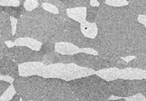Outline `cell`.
<instances>
[{"label": "cell", "instance_id": "4fadbf2b", "mask_svg": "<svg viewBox=\"0 0 146 101\" xmlns=\"http://www.w3.org/2000/svg\"><path fill=\"white\" fill-rule=\"evenodd\" d=\"M0 75L17 79L20 77L18 64L10 58L0 59Z\"/></svg>", "mask_w": 146, "mask_h": 101}, {"label": "cell", "instance_id": "f35d334b", "mask_svg": "<svg viewBox=\"0 0 146 101\" xmlns=\"http://www.w3.org/2000/svg\"><path fill=\"white\" fill-rule=\"evenodd\" d=\"M106 101H127L125 98H119L117 100H107Z\"/></svg>", "mask_w": 146, "mask_h": 101}, {"label": "cell", "instance_id": "83f0119b", "mask_svg": "<svg viewBox=\"0 0 146 101\" xmlns=\"http://www.w3.org/2000/svg\"><path fill=\"white\" fill-rule=\"evenodd\" d=\"M38 2V1H36V0H27L24 2V7L27 11H33L34 9H37L40 6Z\"/></svg>", "mask_w": 146, "mask_h": 101}, {"label": "cell", "instance_id": "7a4b0ae2", "mask_svg": "<svg viewBox=\"0 0 146 101\" xmlns=\"http://www.w3.org/2000/svg\"><path fill=\"white\" fill-rule=\"evenodd\" d=\"M62 23L60 14L50 13L42 6H39L33 11H27L17 20V30L12 42L15 43L20 38H31L42 44L52 43L59 33Z\"/></svg>", "mask_w": 146, "mask_h": 101}, {"label": "cell", "instance_id": "8d00e7d4", "mask_svg": "<svg viewBox=\"0 0 146 101\" xmlns=\"http://www.w3.org/2000/svg\"><path fill=\"white\" fill-rule=\"evenodd\" d=\"M6 44H7V46L9 47V48H12V47H13L15 46V44L13 42H12V41H7V42L6 43Z\"/></svg>", "mask_w": 146, "mask_h": 101}, {"label": "cell", "instance_id": "5bb4252c", "mask_svg": "<svg viewBox=\"0 0 146 101\" xmlns=\"http://www.w3.org/2000/svg\"><path fill=\"white\" fill-rule=\"evenodd\" d=\"M43 64L45 65H52L56 64H75L73 56L71 55H62L56 51L45 55L43 59Z\"/></svg>", "mask_w": 146, "mask_h": 101}, {"label": "cell", "instance_id": "30bf717a", "mask_svg": "<svg viewBox=\"0 0 146 101\" xmlns=\"http://www.w3.org/2000/svg\"><path fill=\"white\" fill-rule=\"evenodd\" d=\"M98 76L105 80L112 81L118 79H146V71L132 68L120 69L118 68H110L98 71L96 72Z\"/></svg>", "mask_w": 146, "mask_h": 101}, {"label": "cell", "instance_id": "d590c367", "mask_svg": "<svg viewBox=\"0 0 146 101\" xmlns=\"http://www.w3.org/2000/svg\"><path fill=\"white\" fill-rule=\"evenodd\" d=\"M12 100H13V101H20V100H21V98H20V96L18 95V94L16 93L15 95L13 96Z\"/></svg>", "mask_w": 146, "mask_h": 101}, {"label": "cell", "instance_id": "277c9868", "mask_svg": "<svg viewBox=\"0 0 146 101\" xmlns=\"http://www.w3.org/2000/svg\"><path fill=\"white\" fill-rule=\"evenodd\" d=\"M68 84L79 101H106L112 96L109 82L96 74L68 81Z\"/></svg>", "mask_w": 146, "mask_h": 101}, {"label": "cell", "instance_id": "5b68a950", "mask_svg": "<svg viewBox=\"0 0 146 101\" xmlns=\"http://www.w3.org/2000/svg\"><path fill=\"white\" fill-rule=\"evenodd\" d=\"M32 101H79L68 84V81L44 78Z\"/></svg>", "mask_w": 146, "mask_h": 101}, {"label": "cell", "instance_id": "ba28073f", "mask_svg": "<svg viewBox=\"0 0 146 101\" xmlns=\"http://www.w3.org/2000/svg\"><path fill=\"white\" fill-rule=\"evenodd\" d=\"M109 85L112 95L126 98L140 93L143 87L146 85V79H118L109 81Z\"/></svg>", "mask_w": 146, "mask_h": 101}, {"label": "cell", "instance_id": "ffe728a7", "mask_svg": "<svg viewBox=\"0 0 146 101\" xmlns=\"http://www.w3.org/2000/svg\"><path fill=\"white\" fill-rule=\"evenodd\" d=\"M127 68L137 69L146 71V51L130 61L127 63Z\"/></svg>", "mask_w": 146, "mask_h": 101}, {"label": "cell", "instance_id": "f1b7e54d", "mask_svg": "<svg viewBox=\"0 0 146 101\" xmlns=\"http://www.w3.org/2000/svg\"><path fill=\"white\" fill-rule=\"evenodd\" d=\"M1 7H19L20 5V1L18 0H1Z\"/></svg>", "mask_w": 146, "mask_h": 101}, {"label": "cell", "instance_id": "484cf974", "mask_svg": "<svg viewBox=\"0 0 146 101\" xmlns=\"http://www.w3.org/2000/svg\"><path fill=\"white\" fill-rule=\"evenodd\" d=\"M105 4L109 6L115 7H121L128 5V1L127 0H107Z\"/></svg>", "mask_w": 146, "mask_h": 101}, {"label": "cell", "instance_id": "d4e9b609", "mask_svg": "<svg viewBox=\"0 0 146 101\" xmlns=\"http://www.w3.org/2000/svg\"><path fill=\"white\" fill-rule=\"evenodd\" d=\"M56 44H52V43H45L42 44V46L40 48V51L45 56L48 53H52V52L56 51L55 49Z\"/></svg>", "mask_w": 146, "mask_h": 101}, {"label": "cell", "instance_id": "e0dca14e", "mask_svg": "<svg viewBox=\"0 0 146 101\" xmlns=\"http://www.w3.org/2000/svg\"><path fill=\"white\" fill-rule=\"evenodd\" d=\"M67 15L69 17L81 24L86 21L87 8L79 7L74 8V9H68L67 10Z\"/></svg>", "mask_w": 146, "mask_h": 101}, {"label": "cell", "instance_id": "3957f363", "mask_svg": "<svg viewBox=\"0 0 146 101\" xmlns=\"http://www.w3.org/2000/svg\"><path fill=\"white\" fill-rule=\"evenodd\" d=\"M96 71L84 68L75 64H56L45 65L42 62H29L19 66L20 77L37 76L44 78H56L71 81L94 75Z\"/></svg>", "mask_w": 146, "mask_h": 101}, {"label": "cell", "instance_id": "603a6c76", "mask_svg": "<svg viewBox=\"0 0 146 101\" xmlns=\"http://www.w3.org/2000/svg\"><path fill=\"white\" fill-rule=\"evenodd\" d=\"M98 12H99V7H88L86 21L90 23H96Z\"/></svg>", "mask_w": 146, "mask_h": 101}, {"label": "cell", "instance_id": "9a60e30c", "mask_svg": "<svg viewBox=\"0 0 146 101\" xmlns=\"http://www.w3.org/2000/svg\"><path fill=\"white\" fill-rule=\"evenodd\" d=\"M55 49L57 53L62 55H75L81 53V49L72 44L68 43H57L56 44Z\"/></svg>", "mask_w": 146, "mask_h": 101}, {"label": "cell", "instance_id": "9c48e42d", "mask_svg": "<svg viewBox=\"0 0 146 101\" xmlns=\"http://www.w3.org/2000/svg\"><path fill=\"white\" fill-rule=\"evenodd\" d=\"M44 77L37 75L28 77H19L13 82L16 92L23 101H32L36 95Z\"/></svg>", "mask_w": 146, "mask_h": 101}, {"label": "cell", "instance_id": "1f68e13d", "mask_svg": "<svg viewBox=\"0 0 146 101\" xmlns=\"http://www.w3.org/2000/svg\"><path fill=\"white\" fill-rule=\"evenodd\" d=\"M125 99H126L127 101H146V98L141 93L133 95V96L128 97Z\"/></svg>", "mask_w": 146, "mask_h": 101}, {"label": "cell", "instance_id": "8fae6325", "mask_svg": "<svg viewBox=\"0 0 146 101\" xmlns=\"http://www.w3.org/2000/svg\"><path fill=\"white\" fill-rule=\"evenodd\" d=\"M11 59L17 64L29 62H42L44 55L40 51H36L26 46H15L9 48Z\"/></svg>", "mask_w": 146, "mask_h": 101}, {"label": "cell", "instance_id": "ab89813d", "mask_svg": "<svg viewBox=\"0 0 146 101\" xmlns=\"http://www.w3.org/2000/svg\"><path fill=\"white\" fill-rule=\"evenodd\" d=\"M9 101H13V100H9Z\"/></svg>", "mask_w": 146, "mask_h": 101}, {"label": "cell", "instance_id": "4316f807", "mask_svg": "<svg viewBox=\"0 0 146 101\" xmlns=\"http://www.w3.org/2000/svg\"><path fill=\"white\" fill-rule=\"evenodd\" d=\"M2 58H10L11 59L9 48L7 46L6 43L0 44V59H2Z\"/></svg>", "mask_w": 146, "mask_h": 101}, {"label": "cell", "instance_id": "f546056e", "mask_svg": "<svg viewBox=\"0 0 146 101\" xmlns=\"http://www.w3.org/2000/svg\"><path fill=\"white\" fill-rule=\"evenodd\" d=\"M42 7L45 9L46 11L50 13H52V14L58 15L59 14V12L57 8L55 6H54L53 5L49 3H44L42 5Z\"/></svg>", "mask_w": 146, "mask_h": 101}, {"label": "cell", "instance_id": "836d02e7", "mask_svg": "<svg viewBox=\"0 0 146 101\" xmlns=\"http://www.w3.org/2000/svg\"><path fill=\"white\" fill-rule=\"evenodd\" d=\"M138 22L146 27V16L139 15L138 16Z\"/></svg>", "mask_w": 146, "mask_h": 101}, {"label": "cell", "instance_id": "44dd1931", "mask_svg": "<svg viewBox=\"0 0 146 101\" xmlns=\"http://www.w3.org/2000/svg\"><path fill=\"white\" fill-rule=\"evenodd\" d=\"M128 6L138 15L146 16V0H129Z\"/></svg>", "mask_w": 146, "mask_h": 101}, {"label": "cell", "instance_id": "4dcf8cb0", "mask_svg": "<svg viewBox=\"0 0 146 101\" xmlns=\"http://www.w3.org/2000/svg\"><path fill=\"white\" fill-rule=\"evenodd\" d=\"M11 83L6 82V81H0V95L1 96L6 92L7 90H8V88L11 86Z\"/></svg>", "mask_w": 146, "mask_h": 101}, {"label": "cell", "instance_id": "8992f818", "mask_svg": "<svg viewBox=\"0 0 146 101\" xmlns=\"http://www.w3.org/2000/svg\"><path fill=\"white\" fill-rule=\"evenodd\" d=\"M62 17V23L57 36L53 40V44L68 43L75 45L80 49L92 48L94 45V39L86 38L81 31L80 22L67 16V13H59Z\"/></svg>", "mask_w": 146, "mask_h": 101}, {"label": "cell", "instance_id": "52a82bcc", "mask_svg": "<svg viewBox=\"0 0 146 101\" xmlns=\"http://www.w3.org/2000/svg\"><path fill=\"white\" fill-rule=\"evenodd\" d=\"M75 64L84 68L90 69L96 72L110 68H118L124 69L127 68V62L122 58L116 61L103 59L98 55H91L86 53H78L73 55Z\"/></svg>", "mask_w": 146, "mask_h": 101}, {"label": "cell", "instance_id": "ac0fdd59", "mask_svg": "<svg viewBox=\"0 0 146 101\" xmlns=\"http://www.w3.org/2000/svg\"><path fill=\"white\" fill-rule=\"evenodd\" d=\"M15 46H26L30 48L31 49L34 50L36 51H40V48L42 46V44L35 39L31 38H20L15 40Z\"/></svg>", "mask_w": 146, "mask_h": 101}, {"label": "cell", "instance_id": "d6986e66", "mask_svg": "<svg viewBox=\"0 0 146 101\" xmlns=\"http://www.w3.org/2000/svg\"><path fill=\"white\" fill-rule=\"evenodd\" d=\"M81 25V31L86 38L94 39L98 35V27L96 23H90L85 21Z\"/></svg>", "mask_w": 146, "mask_h": 101}, {"label": "cell", "instance_id": "e575fe53", "mask_svg": "<svg viewBox=\"0 0 146 101\" xmlns=\"http://www.w3.org/2000/svg\"><path fill=\"white\" fill-rule=\"evenodd\" d=\"M90 5L91 7H99L100 3L98 1H96V0H90Z\"/></svg>", "mask_w": 146, "mask_h": 101}, {"label": "cell", "instance_id": "6da1fadb", "mask_svg": "<svg viewBox=\"0 0 146 101\" xmlns=\"http://www.w3.org/2000/svg\"><path fill=\"white\" fill-rule=\"evenodd\" d=\"M138 16L128 5L115 7L101 4L93 49L103 59L111 61L136 57L145 52L146 27L138 22Z\"/></svg>", "mask_w": 146, "mask_h": 101}, {"label": "cell", "instance_id": "cb8c5ba5", "mask_svg": "<svg viewBox=\"0 0 146 101\" xmlns=\"http://www.w3.org/2000/svg\"><path fill=\"white\" fill-rule=\"evenodd\" d=\"M16 92V90L15 89L14 85L11 84V86L8 88V90H7L6 92L3 94V95L1 96L0 98V101H9L10 100L13 99V96H14Z\"/></svg>", "mask_w": 146, "mask_h": 101}, {"label": "cell", "instance_id": "d6a6232c", "mask_svg": "<svg viewBox=\"0 0 146 101\" xmlns=\"http://www.w3.org/2000/svg\"><path fill=\"white\" fill-rule=\"evenodd\" d=\"M1 80H4L6 81V82H8V83H13L14 82V78L11 77L9 76H1Z\"/></svg>", "mask_w": 146, "mask_h": 101}, {"label": "cell", "instance_id": "74e56055", "mask_svg": "<svg viewBox=\"0 0 146 101\" xmlns=\"http://www.w3.org/2000/svg\"><path fill=\"white\" fill-rule=\"evenodd\" d=\"M140 93H141L142 95H143V96L146 98V85L143 87V90H142L141 92H140Z\"/></svg>", "mask_w": 146, "mask_h": 101}, {"label": "cell", "instance_id": "7402d4cb", "mask_svg": "<svg viewBox=\"0 0 146 101\" xmlns=\"http://www.w3.org/2000/svg\"><path fill=\"white\" fill-rule=\"evenodd\" d=\"M62 2L65 7L68 9L87 7L90 5V1L89 0H63Z\"/></svg>", "mask_w": 146, "mask_h": 101}, {"label": "cell", "instance_id": "7c38bea8", "mask_svg": "<svg viewBox=\"0 0 146 101\" xmlns=\"http://www.w3.org/2000/svg\"><path fill=\"white\" fill-rule=\"evenodd\" d=\"M0 40L1 43L12 41L13 38L11 17L7 13L0 12Z\"/></svg>", "mask_w": 146, "mask_h": 101}, {"label": "cell", "instance_id": "2e32d148", "mask_svg": "<svg viewBox=\"0 0 146 101\" xmlns=\"http://www.w3.org/2000/svg\"><path fill=\"white\" fill-rule=\"evenodd\" d=\"M25 1H20V5L19 7H1L0 10L8 14L10 17L19 19L27 13L26 9L24 7V3H23Z\"/></svg>", "mask_w": 146, "mask_h": 101}]
</instances>
